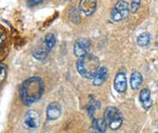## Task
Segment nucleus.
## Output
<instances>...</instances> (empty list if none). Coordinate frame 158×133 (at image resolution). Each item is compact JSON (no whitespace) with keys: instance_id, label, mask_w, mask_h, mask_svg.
<instances>
[{"instance_id":"obj_1","label":"nucleus","mask_w":158,"mask_h":133,"mask_svg":"<svg viewBox=\"0 0 158 133\" xmlns=\"http://www.w3.org/2000/svg\"><path fill=\"white\" fill-rule=\"evenodd\" d=\"M44 89V86L40 78L30 77L24 81L20 88V97L24 104L30 106L41 98Z\"/></svg>"},{"instance_id":"obj_2","label":"nucleus","mask_w":158,"mask_h":133,"mask_svg":"<svg viewBox=\"0 0 158 133\" xmlns=\"http://www.w3.org/2000/svg\"><path fill=\"white\" fill-rule=\"evenodd\" d=\"M100 69V61L96 56L88 54L81 57L77 62V70L79 74L86 78H94Z\"/></svg>"},{"instance_id":"obj_3","label":"nucleus","mask_w":158,"mask_h":133,"mask_svg":"<svg viewBox=\"0 0 158 133\" xmlns=\"http://www.w3.org/2000/svg\"><path fill=\"white\" fill-rule=\"evenodd\" d=\"M104 119L111 130H117L123 124L122 114L118 109L113 106L106 108L104 113Z\"/></svg>"},{"instance_id":"obj_4","label":"nucleus","mask_w":158,"mask_h":133,"mask_svg":"<svg viewBox=\"0 0 158 133\" xmlns=\"http://www.w3.org/2000/svg\"><path fill=\"white\" fill-rule=\"evenodd\" d=\"M129 12V4L124 0H118L111 10V19L113 22H120L127 18Z\"/></svg>"},{"instance_id":"obj_5","label":"nucleus","mask_w":158,"mask_h":133,"mask_svg":"<svg viewBox=\"0 0 158 133\" xmlns=\"http://www.w3.org/2000/svg\"><path fill=\"white\" fill-rule=\"evenodd\" d=\"M91 47V42L86 38H80L74 43V55L81 58L89 54V50Z\"/></svg>"},{"instance_id":"obj_6","label":"nucleus","mask_w":158,"mask_h":133,"mask_svg":"<svg viewBox=\"0 0 158 133\" xmlns=\"http://www.w3.org/2000/svg\"><path fill=\"white\" fill-rule=\"evenodd\" d=\"M40 114L36 110H29L25 115V124L28 128L31 129H35L40 125Z\"/></svg>"},{"instance_id":"obj_7","label":"nucleus","mask_w":158,"mask_h":133,"mask_svg":"<svg viewBox=\"0 0 158 133\" xmlns=\"http://www.w3.org/2000/svg\"><path fill=\"white\" fill-rule=\"evenodd\" d=\"M97 0H81L79 2V9L86 16H90L97 9Z\"/></svg>"},{"instance_id":"obj_8","label":"nucleus","mask_w":158,"mask_h":133,"mask_svg":"<svg viewBox=\"0 0 158 133\" xmlns=\"http://www.w3.org/2000/svg\"><path fill=\"white\" fill-rule=\"evenodd\" d=\"M113 84L115 91L118 93H123L126 92L127 88V80L124 72H120L117 73L114 80Z\"/></svg>"},{"instance_id":"obj_9","label":"nucleus","mask_w":158,"mask_h":133,"mask_svg":"<svg viewBox=\"0 0 158 133\" xmlns=\"http://www.w3.org/2000/svg\"><path fill=\"white\" fill-rule=\"evenodd\" d=\"M61 115V106L58 103H52L47 107V118L55 121Z\"/></svg>"},{"instance_id":"obj_10","label":"nucleus","mask_w":158,"mask_h":133,"mask_svg":"<svg viewBox=\"0 0 158 133\" xmlns=\"http://www.w3.org/2000/svg\"><path fill=\"white\" fill-rule=\"evenodd\" d=\"M139 100L142 103L144 109L148 110L152 106V100H151V92L148 88H144L140 92L139 95Z\"/></svg>"},{"instance_id":"obj_11","label":"nucleus","mask_w":158,"mask_h":133,"mask_svg":"<svg viewBox=\"0 0 158 133\" xmlns=\"http://www.w3.org/2000/svg\"><path fill=\"white\" fill-rule=\"evenodd\" d=\"M108 69L105 67H101L98 70L94 77V81H93V84L96 87L101 86V84L104 83V81L106 80L108 77Z\"/></svg>"},{"instance_id":"obj_12","label":"nucleus","mask_w":158,"mask_h":133,"mask_svg":"<svg viewBox=\"0 0 158 133\" xmlns=\"http://www.w3.org/2000/svg\"><path fill=\"white\" fill-rule=\"evenodd\" d=\"M107 123L104 119L96 118L94 119L92 128L94 133H105L107 129Z\"/></svg>"},{"instance_id":"obj_13","label":"nucleus","mask_w":158,"mask_h":133,"mask_svg":"<svg viewBox=\"0 0 158 133\" xmlns=\"http://www.w3.org/2000/svg\"><path fill=\"white\" fill-rule=\"evenodd\" d=\"M143 81V78L140 72H134L131 76V86L132 89L137 90L140 88Z\"/></svg>"},{"instance_id":"obj_14","label":"nucleus","mask_w":158,"mask_h":133,"mask_svg":"<svg viewBox=\"0 0 158 133\" xmlns=\"http://www.w3.org/2000/svg\"><path fill=\"white\" fill-rule=\"evenodd\" d=\"M49 52L50 51L45 47H36V48H35L34 50H32V56L36 59L42 61V60H44L45 58H47V56Z\"/></svg>"},{"instance_id":"obj_15","label":"nucleus","mask_w":158,"mask_h":133,"mask_svg":"<svg viewBox=\"0 0 158 133\" xmlns=\"http://www.w3.org/2000/svg\"><path fill=\"white\" fill-rule=\"evenodd\" d=\"M150 34L148 33H143L138 36V38H137V43L140 47H146L150 43Z\"/></svg>"},{"instance_id":"obj_16","label":"nucleus","mask_w":158,"mask_h":133,"mask_svg":"<svg viewBox=\"0 0 158 133\" xmlns=\"http://www.w3.org/2000/svg\"><path fill=\"white\" fill-rule=\"evenodd\" d=\"M56 39L54 34L49 33V34H48L47 36H45L44 47H46L49 51H51V50L54 47V46L56 45Z\"/></svg>"},{"instance_id":"obj_17","label":"nucleus","mask_w":158,"mask_h":133,"mask_svg":"<svg viewBox=\"0 0 158 133\" xmlns=\"http://www.w3.org/2000/svg\"><path fill=\"white\" fill-rule=\"evenodd\" d=\"M141 4V0H132L131 1V10L132 13H136L138 11V8L140 6Z\"/></svg>"},{"instance_id":"obj_18","label":"nucleus","mask_w":158,"mask_h":133,"mask_svg":"<svg viewBox=\"0 0 158 133\" xmlns=\"http://www.w3.org/2000/svg\"><path fill=\"white\" fill-rule=\"evenodd\" d=\"M44 0H28L27 1V6L29 7H34L36 6L39 5V4L42 3Z\"/></svg>"},{"instance_id":"obj_19","label":"nucleus","mask_w":158,"mask_h":133,"mask_svg":"<svg viewBox=\"0 0 158 133\" xmlns=\"http://www.w3.org/2000/svg\"><path fill=\"white\" fill-rule=\"evenodd\" d=\"M6 76V66L4 64H1V82H3Z\"/></svg>"},{"instance_id":"obj_20","label":"nucleus","mask_w":158,"mask_h":133,"mask_svg":"<svg viewBox=\"0 0 158 133\" xmlns=\"http://www.w3.org/2000/svg\"><path fill=\"white\" fill-rule=\"evenodd\" d=\"M156 45L158 46V36H156Z\"/></svg>"},{"instance_id":"obj_21","label":"nucleus","mask_w":158,"mask_h":133,"mask_svg":"<svg viewBox=\"0 0 158 133\" xmlns=\"http://www.w3.org/2000/svg\"><path fill=\"white\" fill-rule=\"evenodd\" d=\"M157 86H158V80H157Z\"/></svg>"},{"instance_id":"obj_22","label":"nucleus","mask_w":158,"mask_h":133,"mask_svg":"<svg viewBox=\"0 0 158 133\" xmlns=\"http://www.w3.org/2000/svg\"><path fill=\"white\" fill-rule=\"evenodd\" d=\"M156 133H158V132H156Z\"/></svg>"}]
</instances>
